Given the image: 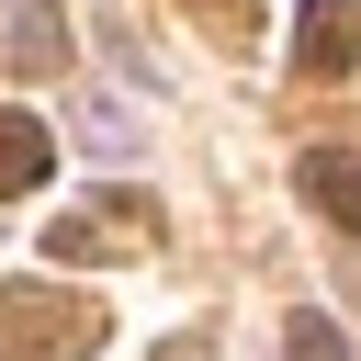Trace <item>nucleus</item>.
Returning a JSON list of instances; mask_svg holds the SVG:
<instances>
[{"instance_id": "nucleus-1", "label": "nucleus", "mask_w": 361, "mask_h": 361, "mask_svg": "<svg viewBox=\"0 0 361 361\" xmlns=\"http://www.w3.org/2000/svg\"><path fill=\"white\" fill-rule=\"evenodd\" d=\"M0 327H11V361H79V350L102 338V305L45 293V282H11V293H0Z\"/></svg>"}, {"instance_id": "nucleus-2", "label": "nucleus", "mask_w": 361, "mask_h": 361, "mask_svg": "<svg viewBox=\"0 0 361 361\" xmlns=\"http://www.w3.org/2000/svg\"><path fill=\"white\" fill-rule=\"evenodd\" d=\"M350 56H361V11H350V0H305V34H293V68H305V79H338Z\"/></svg>"}, {"instance_id": "nucleus-3", "label": "nucleus", "mask_w": 361, "mask_h": 361, "mask_svg": "<svg viewBox=\"0 0 361 361\" xmlns=\"http://www.w3.org/2000/svg\"><path fill=\"white\" fill-rule=\"evenodd\" d=\"M305 192H316V203L361 237V158H350V147H316V158H305Z\"/></svg>"}, {"instance_id": "nucleus-4", "label": "nucleus", "mask_w": 361, "mask_h": 361, "mask_svg": "<svg viewBox=\"0 0 361 361\" xmlns=\"http://www.w3.org/2000/svg\"><path fill=\"white\" fill-rule=\"evenodd\" d=\"M45 158H56V147H45V124H34V113H0V203H11V192H34V180H45Z\"/></svg>"}, {"instance_id": "nucleus-5", "label": "nucleus", "mask_w": 361, "mask_h": 361, "mask_svg": "<svg viewBox=\"0 0 361 361\" xmlns=\"http://www.w3.org/2000/svg\"><path fill=\"white\" fill-rule=\"evenodd\" d=\"M11 56H23V68H56V56H68V34H56V0H23V23H11Z\"/></svg>"}, {"instance_id": "nucleus-6", "label": "nucleus", "mask_w": 361, "mask_h": 361, "mask_svg": "<svg viewBox=\"0 0 361 361\" xmlns=\"http://www.w3.org/2000/svg\"><path fill=\"white\" fill-rule=\"evenodd\" d=\"M282 350H293V361H350V338H338L327 316H293V327H282Z\"/></svg>"}, {"instance_id": "nucleus-7", "label": "nucleus", "mask_w": 361, "mask_h": 361, "mask_svg": "<svg viewBox=\"0 0 361 361\" xmlns=\"http://www.w3.org/2000/svg\"><path fill=\"white\" fill-rule=\"evenodd\" d=\"M203 23H214L226 45H248V0H203Z\"/></svg>"}, {"instance_id": "nucleus-8", "label": "nucleus", "mask_w": 361, "mask_h": 361, "mask_svg": "<svg viewBox=\"0 0 361 361\" xmlns=\"http://www.w3.org/2000/svg\"><path fill=\"white\" fill-rule=\"evenodd\" d=\"M158 361H203V350H158Z\"/></svg>"}]
</instances>
